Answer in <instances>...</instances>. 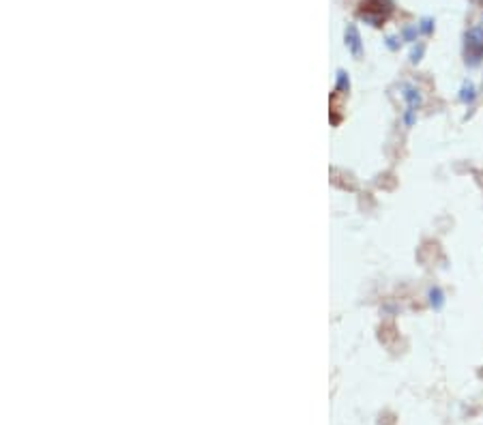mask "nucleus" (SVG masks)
Listing matches in <instances>:
<instances>
[{
    "mask_svg": "<svg viewBox=\"0 0 483 425\" xmlns=\"http://www.w3.org/2000/svg\"><path fill=\"white\" fill-rule=\"evenodd\" d=\"M483 58V26L469 30L466 34V61L477 65Z\"/></svg>",
    "mask_w": 483,
    "mask_h": 425,
    "instance_id": "obj_2",
    "label": "nucleus"
},
{
    "mask_svg": "<svg viewBox=\"0 0 483 425\" xmlns=\"http://www.w3.org/2000/svg\"><path fill=\"white\" fill-rule=\"evenodd\" d=\"M393 7L389 0H365L361 5V17H365L367 22H372L374 26H380L389 20Z\"/></svg>",
    "mask_w": 483,
    "mask_h": 425,
    "instance_id": "obj_1",
    "label": "nucleus"
}]
</instances>
